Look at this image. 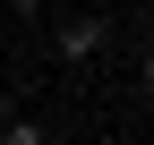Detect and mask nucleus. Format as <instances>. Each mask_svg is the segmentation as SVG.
<instances>
[{
    "label": "nucleus",
    "mask_w": 154,
    "mask_h": 145,
    "mask_svg": "<svg viewBox=\"0 0 154 145\" xmlns=\"http://www.w3.org/2000/svg\"><path fill=\"white\" fill-rule=\"evenodd\" d=\"M17 9H26V17H43V0H17Z\"/></svg>",
    "instance_id": "nucleus-3"
},
{
    "label": "nucleus",
    "mask_w": 154,
    "mask_h": 145,
    "mask_svg": "<svg viewBox=\"0 0 154 145\" xmlns=\"http://www.w3.org/2000/svg\"><path fill=\"white\" fill-rule=\"evenodd\" d=\"M103 43H111V17H94V9H77V17H60V26H51V51H60L69 68H86Z\"/></svg>",
    "instance_id": "nucleus-1"
},
{
    "label": "nucleus",
    "mask_w": 154,
    "mask_h": 145,
    "mask_svg": "<svg viewBox=\"0 0 154 145\" xmlns=\"http://www.w3.org/2000/svg\"><path fill=\"white\" fill-rule=\"evenodd\" d=\"M0 111H9V94H0Z\"/></svg>",
    "instance_id": "nucleus-4"
},
{
    "label": "nucleus",
    "mask_w": 154,
    "mask_h": 145,
    "mask_svg": "<svg viewBox=\"0 0 154 145\" xmlns=\"http://www.w3.org/2000/svg\"><path fill=\"white\" fill-rule=\"evenodd\" d=\"M0 145H51V128H43V120H9V111H0Z\"/></svg>",
    "instance_id": "nucleus-2"
}]
</instances>
